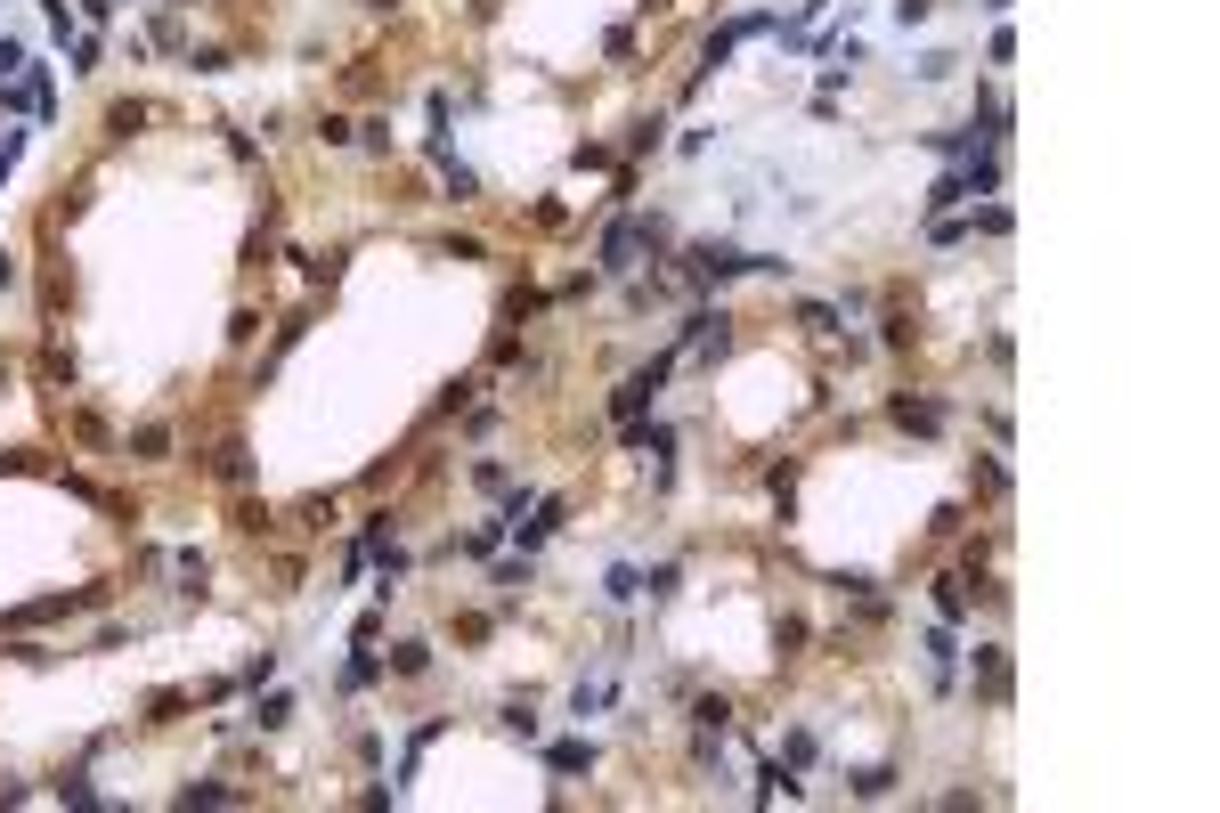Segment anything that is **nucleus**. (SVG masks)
<instances>
[{"label": "nucleus", "instance_id": "obj_1", "mask_svg": "<svg viewBox=\"0 0 1220 813\" xmlns=\"http://www.w3.org/2000/svg\"><path fill=\"white\" fill-rule=\"evenodd\" d=\"M667 374H676V350H659V358H651V366H635V374H627V383H619V391H610V415H619V423H635V415H643V407H651V399H659V391H667Z\"/></svg>", "mask_w": 1220, "mask_h": 813}, {"label": "nucleus", "instance_id": "obj_2", "mask_svg": "<svg viewBox=\"0 0 1220 813\" xmlns=\"http://www.w3.org/2000/svg\"><path fill=\"white\" fill-rule=\"evenodd\" d=\"M627 448L667 464V456H676V423H643V415H635V423H627Z\"/></svg>", "mask_w": 1220, "mask_h": 813}, {"label": "nucleus", "instance_id": "obj_3", "mask_svg": "<svg viewBox=\"0 0 1220 813\" xmlns=\"http://www.w3.org/2000/svg\"><path fill=\"white\" fill-rule=\"evenodd\" d=\"M920 651H928V667H936V692H952V659H960L952 627H928V635H920Z\"/></svg>", "mask_w": 1220, "mask_h": 813}, {"label": "nucleus", "instance_id": "obj_4", "mask_svg": "<svg viewBox=\"0 0 1220 813\" xmlns=\"http://www.w3.org/2000/svg\"><path fill=\"white\" fill-rule=\"evenodd\" d=\"M976 683H985V700L1009 692V651H1001V643H976Z\"/></svg>", "mask_w": 1220, "mask_h": 813}, {"label": "nucleus", "instance_id": "obj_5", "mask_svg": "<svg viewBox=\"0 0 1220 813\" xmlns=\"http://www.w3.org/2000/svg\"><path fill=\"white\" fill-rule=\"evenodd\" d=\"M887 415H895V423H911V431H936V423H944V407H936V399H895Z\"/></svg>", "mask_w": 1220, "mask_h": 813}, {"label": "nucleus", "instance_id": "obj_6", "mask_svg": "<svg viewBox=\"0 0 1220 813\" xmlns=\"http://www.w3.org/2000/svg\"><path fill=\"white\" fill-rule=\"evenodd\" d=\"M936 610L952 618V627H968V578H936Z\"/></svg>", "mask_w": 1220, "mask_h": 813}, {"label": "nucleus", "instance_id": "obj_7", "mask_svg": "<svg viewBox=\"0 0 1220 813\" xmlns=\"http://www.w3.org/2000/svg\"><path fill=\"white\" fill-rule=\"evenodd\" d=\"M757 805H773V797H798V781H789V765H757V789H749Z\"/></svg>", "mask_w": 1220, "mask_h": 813}, {"label": "nucleus", "instance_id": "obj_8", "mask_svg": "<svg viewBox=\"0 0 1220 813\" xmlns=\"http://www.w3.org/2000/svg\"><path fill=\"white\" fill-rule=\"evenodd\" d=\"M545 765H554V773H594V740H562Z\"/></svg>", "mask_w": 1220, "mask_h": 813}, {"label": "nucleus", "instance_id": "obj_9", "mask_svg": "<svg viewBox=\"0 0 1220 813\" xmlns=\"http://www.w3.org/2000/svg\"><path fill=\"white\" fill-rule=\"evenodd\" d=\"M253 724H261V732H285V724H293V700H285V692L253 700Z\"/></svg>", "mask_w": 1220, "mask_h": 813}, {"label": "nucleus", "instance_id": "obj_10", "mask_svg": "<svg viewBox=\"0 0 1220 813\" xmlns=\"http://www.w3.org/2000/svg\"><path fill=\"white\" fill-rule=\"evenodd\" d=\"M375 675H383V659H375V651H366V643H358V659H350V667H342V692H366V683H375Z\"/></svg>", "mask_w": 1220, "mask_h": 813}, {"label": "nucleus", "instance_id": "obj_11", "mask_svg": "<svg viewBox=\"0 0 1220 813\" xmlns=\"http://www.w3.org/2000/svg\"><path fill=\"white\" fill-rule=\"evenodd\" d=\"M179 805H236V789H228V781H188V789H179Z\"/></svg>", "mask_w": 1220, "mask_h": 813}, {"label": "nucleus", "instance_id": "obj_12", "mask_svg": "<svg viewBox=\"0 0 1220 813\" xmlns=\"http://www.w3.org/2000/svg\"><path fill=\"white\" fill-rule=\"evenodd\" d=\"M497 724H505L513 740H537V716H529V700H505V708H497Z\"/></svg>", "mask_w": 1220, "mask_h": 813}, {"label": "nucleus", "instance_id": "obj_13", "mask_svg": "<svg viewBox=\"0 0 1220 813\" xmlns=\"http://www.w3.org/2000/svg\"><path fill=\"white\" fill-rule=\"evenodd\" d=\"M798 326H806V334H838V309H830V301H798Z\"/></svg>", "mask_w": 1220, "mask_h": 813}, {"label": "nucleus", "instance_id": "obj_14", "mask_svg": "<svg viewBox=\"0 0 1220 813\" xmlns=\"http://www.w3.org/2000/svg\"><path fill=\"white\" fill-rule=\"evenodd\" d=\"M423 667H432V643H399L391 651V675H423Z\"/></svg>", "mask_w": 1220, "mask_h": 813}, {"label": "nucleus", "instance_id": "obj_15", "mask_svg": "<svg viewBox=\"0 0 1220 813\" xmlns=\"http://www.w3.org/2000/svg\"><path fill=\"white\" fill-rule=\"evenodd\" d=\"M602 594H610V602H635V594H643V570H610Z\"/></svg>", "mask_w": 1220, "mask_h": 813}, {"label": "nucleus", "instance_id": "obj_16", "mask_svg": "<svg viewBox=\"0 0 1220 813\" xmlns=\"http://www.w3.org/2000/svg\"><path fill=\"white\" fill-rule=\"evenodd\" d=\"M602 700H610V683H578V692H570V716H578V724H586V716H594V708H602Z\"/></svg>", "mask_w": 1220, "mask_h": 813}, {"label": "nucleus", "instance_id": "obj_17", "mask_svg": "<svg viewBox=\"0 0 1220 813\" xmlns=\"http://www.w3.org/2000/svg\"><path fill=\"white\" fill-rule=\"evenodd\" d=\"M952 66H960L952 49H928V57H920V82H952Z\"/></svg>", "mask_w": 1220, "mask_h": 813}, {"label": "nucleus", "instance_id": "obj_18", "mask_svg": "<svg viewBox=\"0 0 1220 813\" xmlns=\"http://www.w3.org/2000/svg\"><path fill=\"white\" fill-rule=\"evenodd\" d=\"M960 196H968V187H960V171H944V179L928 187V212H944V204H960Z\"/></svg>", "mask_w": 1220, "mask_h": 813}, {"label": "nucleus", "instance_id": "obj_19", "mask_svg": "<svg viewBox=\"0 0 1220 813\" xmlns=\"http://www.w3.org/2000/svg\"><path fill=\"white\" fill-rule=\"evenodd\" d=\"M25 57H33L25 41H9V33H0V82H9V74H25Z\"/></svg>", "mask_w": 1220, "mask_h": 813}, {"label": "nucleus", "instance_id": "obj_20", "mask_svg": "<svg viewBox=\"0 0 1220 813\" xmlns=\"http://www.w3.org/2000/svg\"><path fill=\"white\" fill-rule=\"evenodd\" d=\"M131 456H163V423H139L131 431Z\"/></svg>", "mask_w": 1220, "mask_h": 813}, {"label": "nucleus", "instance_id": "obj_21", "mask_svg": "<svg viewBox=\"0 0 1220 813\" xmlns=\"http://www.w3.org/2000/svg\"><path fill=\"white\" fill-rule=\"evenodd\" d=\"M968 228H985V236H1009V204H985V212H976Z\"/></svg>", "mask_w": 1220, "mask_h": 813}, {"label": "nucleus", "instance_id": "obj_22", "mask_svg": "<svg viewBox=\"0 0 1220 813\" xmlns=\"http://www.w3.org/2000/svg\"><path fill=\"white\" fill-rule=\"evenodd\" d=\"M57 797H66V805H98V789H90L82 773H66V781H57Z\"/></svg>", "mask_w": 1220, "mask_h": 813}, {"label": "nucleus", "instance_id": "obj_23", "mask_svg": "<svg viewBox=\"0 0 1220 813\" xmlns=\"http://www.w3.org/2000/svg\"><path fill=\"white\" fill-rule=\"evenodd\" d=\"M936 17V0H895V25H928Z\"/></svg>", "mask_w": 1220, "mask_h": 813}, {"label": "nucleus", "instance_id": "obj_24", "mask_svg": "<svg viewBox=\"0 0 1220 813\" xmlns=\"http://www.w3.org/2000/svg\"><path fill=\"white\" fill-rule=\"evenodd\" d=\"M0 285H17V253H9V244H0Z\"/></svg>", "mask_w": 1220, "mask_h": 813}, {"label": "nucleus", "instance_id": "obj_25", "mask_svg": "<svg viewBox=\"0 0 1220 813\" xmlns=\"http://www.w3.org/2000/svg\"><path fill=\"white\" fill-rule=\"evenodd\" d=\"M985 9H993V17H1009V9H1017V0H985Z\"/></svg>", "mask_w": 1220, "mask_h": 813}, {"label": "nucleus", "instance_id": "obj_26", "mask_svg": "<svg viewBox=\"0 0 1220 813\" xmlns=\"http://www.w3.org/2000/svg\"><path fill=\"white\" fill-rule=\"evenodd\" d=\"M366 9H399V0H366Z\"/></svg>", "mask_w": 1220, "mask_h": 813}, {"label": "nucleus", "instance_id": "obj_27", "mask_svg": "<svg viewBox=\"0 0 1220 813\" xmlns=\"http://www.w3.org/2000/svg\"><path fill=\"white\" fill-rule=\"evenodd\" d=\"M171 9H196V0H171Z\"/></svg>", "mask_w": 1220, "mask_h": 813}]
</instances>
